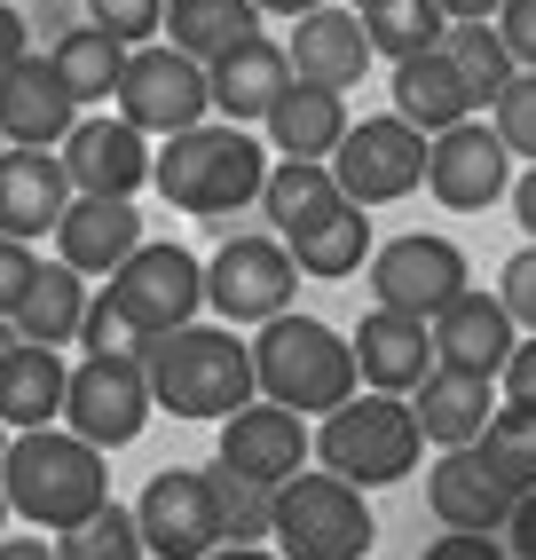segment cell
<instances>
[{"instance_id": "obj_1", "label": "cell", "mask_w": 536, "mask_h": 560, "mask_svg": "<svg viewBox=\"0 0 536 560\" xmlns=\"http://www.w3.org/2000/svg\"><path fill=\"white\" fill-rule=\"evenodd\" d=\"M110 451H95L88 434L71 427H24L9 442V458H0V490H9V513L32 521V529H80L88 513L110 505Z\"/></svg>"}, {"instance_id": "obj_2", "label": "cell", "mask_w": 536, "mask_h": 560, "mask_svg": "<svg viewBox=\"0 0 536 560\" xmlns=\"http://www.w3.org/2000/svg\"><path fill=\"white\" fill-rule=\"evenodd\" d=\"M268 166L277 159H268L237 119H206V127H182V135L159 142L150 190H159L174 213H189V221H229V213L260 206Z\"/></svg>"}, {"instance_id": "obj_3", "label": "cell", "mask_w": 536, "mask_h": 560, "mask_svg": "<svg viewBox=\"0 0 536 560\" xmlns=\"http://www.w3.org/2000/svg\"><path fill=\"white\" fill-rule=\"evenodd\" d=\"M142 371H150V395L174 419H229L260 395L253 380V340H237V324H182V331H159L142 348Z\"/></svg>"}, {"instance_id": "obj_4", "label": "cell", "mask_w": 536, "mask_h": 560, "mask_svg": "<svg viewBox=\"0 0 536 560\" xmlns=\"http://www.w3.org/2000/svg\"><path fill=\"white\" fill-rule=\"evenodd\" d=\"M253 380H260V395L268 402H284V410H339L356 387H363V371H356V340L348 331H331L324 316H300V308H284V316H268L260 331H253Z\"/></svg>"}, {"instance_id": "obj_5", "label": "cell", "mask_w": 536, "mask_h": 560, "mask_svg": "<svg viewBox=\"0 0 536 560\" xmlns=\"http://www.w3.org/2000/svg\"><path fill=\"white\" fill-rule=\"evenodd\" d=\"M418 451H427V427H418L410 395H378V387H356L339 410H324V427H316V466L348 474L356 490L410 481Z\"/></svg>"}, {"instance_id": "obj_6", "label": "cell", "mask_w": 536, "mask_h": 560, "mask_svg": "<svg viewBox=\"0 0 536 560\" xmlns=\"http://www.w3.org/2000/svg\"><path fill=\"white\" fill-rule=\"evenodd\" d=\"M277 552L284 560H363L371 552V505H363V490L348 474H308L300 466L284 490H277Z\"/></svg>"}, {"instance_id": "obj_7", "label": "cell", "mask_w": 536, "mask_h": 560, "mask_svg": "<svg viewBox=\"0 0 536 560\" xmlns=\"http://www.w3.org/2000/svg\"><path fill=\"white\" fill-rule=\"evenodd\" d=\"M110 110L166 142L182 127H206L213 119V71L198 56H182L174 40H142V48H127V71H119Z\"/></svg>"}, {"instance_id": "obj_8", "label": "cell", "mask_w": 536, "mask_h": 560, "mask_svg": "<svg viewBox=\"0 0 536 560\" xmlns=\"http://www.w3.org/2000/svg\"><path fill=\"white\" fill-rule=\"evenodd\" d=\"M292 292H300V260L277 230H253V237H229L213 260H206V308L221 324H268V316H284L292 308Z\"/></svg>"}, {"instance_id": "obj_9", "label": "cell", "mask_w": 536, "mask_h": 560, "mask_svg": "<svg viewBox=\"0 0 536 560\" xmlns=\"http://www.w3.org/2000/svg\"><path fill=\"white\" fill-rule=\"evenodd\" d=\"M331 174L356 206H395L410 190H427V135H418L403 110H378V119H356L331 151Z\"/></svg>"}, {"instance_id": "obj_10", "label": "cell", "mask_w": 536, "mask_h": 560, "mask_svg": "<svg viewBox=\"0 0 536 560\" xmlns=\"http://www.w3.org/2000/svg\"><path fill=\"white\" fill-rule=\"evenodd\" d=\"M150 410H159V395H150L142 355H80V363H71L63 427L88 434L95 451H127V442L150 427Z\"/></svg>"}, {"instance_id": "obj_11", "label": "cell", "mask_w": 536, "mask_h": 560, "mask_svg": "<svg viewBox=\"0 0 536 560\" xmlns=\"http://www.w3.org/2000/svg\"><path fill=\"white\" fill-rule=\"evenodd\" d=\"M363 277H371V301L378 308H403V316H442L457 292H466V253H457L450 237L434 230H410V237H387L371 260H363Z\"/></svg>"}, {"instance_id": "obj_12", "label": "cell", "mask_w": 536, "mask_h": 560, "mask_svg": "<svg viewBox=\"0 0 536 560\" xmlns=\"http://www.w3.org/2000/svg\"><path fill=\"white\" fill-rule=\"evenodd\" d=\"M110 292H119V308L150 331V340H159V331L198 324V308H206V260L182 253V245L142 237L119 269H110Z\"/></svg>"}, {"instance_id": "obj_13", "label": "cell", "mask_w": 536, "mask_h": 560, "mask_svg": "<svg viewBox=\"0 0 536 560\" xmlns=\"http://www.w3.org/2000/svg\"><path fill=\"white\" fill-rule=\"evenodd\" d=\"M135 521H142L150 560H206L221 545L213 466H166V474H150V490L135 498Z\"/></svg>"}, {"instance_id": "obj_14", "label": "cell", "mask_w": 536, "mask_h": 560, "mask_svg": "<svg viewBox=\"0 0 536 560\" xmlns=\"http://www.w3.org/2000/svg\"><path fill=\"white\" fill-rule=\"evenodd\" d=\"M427 190L434 206L450 213H489L497 198L513 190V151H505V135H497L489 119H457L450 135L427 142Z\"/></svg>"}, {"instance_id": "obj_15", "label": "cell", "mask_w": 536, "mask_h": 560, "mask_svg": "<svg viewBox=\"0 0 536 560\" xmlns=\"http://www.w3.org/2000/svg\"><path fill=\"white\" fill-rule=\"evenodd\" d=\"M427 505H434L442 529H489V537H505L521 490H513V474L489 458V442H457V451H442L427 466Z\"/></svg>"}, {"instance_id": "obj_16", "label": "cell", "mask_w": 536, "mask_h": 560, "mask_svg": "<svg viewBox=\"0 0 536 560\" xmlns=\"http://www.w3.org/2000/svg\"><path fill=\"white\" fill-rule=\"evenodd\" d=\"M63 166H71V190H88V198H135V190H150L159 151L119 110H80V127L63 135Z\"/></svg>"}, {"instance_id": "obj_17", "label": "cell", "mask_w": 536, "mask_h": 560, "mask_svg": "<svg viewBox=\"0 0 536 560\" xmlns=\"http://www.w3.org/2000/svg\"><path fill=\"white\" fill-rule=\"evenodd\" d=\"M308 458H316L308 419H300V410H284V402H268V395H253L245 410H229V419H221V466L268 481V490H284V481L308 466Z\"/></svg>"}, {"instance_id": "obj_18", "label": "cell", "mask_w": 536, "mask_h": 560, "mask_svg": "<svg viewBox=\"0 0 536 560\" xmlns=\"http://www.w3.org/2000/svg\"><path fill=\"white\" fill-rule=\"evenodd\" d=\"M80 127V95L63 88L56 56H16L0 71V135L32 142V151H63V135Z\"/></svg>"}, {"instance_id": "obj_19", "label": "cell", "mask_w": 536, "mask_h": 560, "mask_svg": "<svg viewBox=\"0 0 536 560\" xmlns=\"http://www.w3.org/2000/svg\"><path fill=\"white\" fill-rule=\"evenodd\" d=\"M80 198L71 190V166L63 151H32V142H9L0 151V237H56L63 206Z\"/></svg>"}, {"instance_id": "obj_20", "label": "cell", "mask_w": 536, "mask_h": 560, "mask_svg": "<svg viewBox=\"0 0 536 560\" xmlns=\"http://www.w3.org/2000/svg\"><path fill=\"white\" fill-rule=\"evenodd\" d=\"M284 56H292V80H308V88H339L348 95L363 71H371V32H363V9H308V16H292L284 32Z\"/></svg>"}, {"instance_id": "obj_21", "label": "cell", "mask_w": 536, "mask_h": 560, "mask_svg": "<svg viewBox=\"0 0 536 560\" xmlns=\"http://www.w3.org/2000/svg\"><path fill=\"white\" fill-rule=\"evenodd\" d=\"M513 348H521V324H513V308L497 301V292H474V284H466V292L434 316V363H450V371L505 380Z\"/></svg>"}, {"instance_id": "obj_22", "label": "cell", "mask_w": 536, "mask_h": 560, "mask_svg": "<svg viewBox=\"0 0 536 560\" xmlns=\"http://www.w3.org/2000/svg\"><path fill=\"white\" fill-rule=\"evenodd\" d=\"M356 340V371H363V387L378 395H418V380L434 371V324L427 316H403V308H378L348 331Z\"/></svg>"}, {"instance_id": "obj_23", "label": "cell", "mask_w": 536, "mask_h": 560, "mask_svg": "<svg viewBox=\"0 0 536 560\" xmlns=\"http://www.w3.org/2000/svg\"><path fill=\"white\" fill-rule=\"evenodd\" d=\"M142 245V213L135 198H71L63 221H56V260H71L80 277H110L119 260Z\"/></svg>"}, {"instance_id": "obj_24", "label": "cell", "mask_w": 536, "mask_h": 560, "mask_svg": "<svg viewBox=\"0 0 536 560\" xmlns=\"http://www.w3.org/2000/svg\"><path fill=\"white\" fill-rule=\"evenodd\" d=\"M213 71V119H237V127H260L268 110H277V95L292 88V56L284 40H268V32H253L245 48H229Z\"/></svg>"}, {"instance_id": "obj_25", "label": "cell", "mask_w": 536, "mask_h": 560, "mask_svg": "<svg viewBox=\"0 0 536 560\" xmlns=\"http://www.w3.org/2000/svg\"><path fill=\"white\" fill-rule=\"evenodd\" d=\"M410 410H418V427H427L434 451H457V442H481V434H489V419H497V380L434 363L427 380H418Z\"/></svg>"}, {"instance_id": "obj_26", "label": "cell", "mask_w": 536, "mask_h": 560, "mask_svg": "<svg viewBox=\"0 0 536 560\" xmlns=\"http://www.w3.org/2000/svg\"><path fill=\"white\" fill-rule=\"evenodd\" d=\"M63 395H71L63 348L16 340L9 363H0V419H9L16 434H24V427H63Z\"/></svg>"}, {"instance_id": "obj_27", "label": "cell", "mask_w": 536, "mask_h": 560, "mask_svg": "<svg viewBox=\"0 0 536 560\" xmlns=\"http://www.w3.org/2000/svg\"><path fill=\"white\" fill-rule=\"evenodd\" d=\"M260 127H268V151H277V159H331V151H339V135H348L356 119H348V95H339V88L292 80Z\"/></svg>"}, {"instance_id": "obj_28", "label": "cell", "mask_w": 536, "mask_h": 560, "mask_svg": "<svg viewBox=\"0 0 536 560\" xmlns=\"http://www.w3.org/2000/svg\"><path fill=\"white\" fill-rule=\"evenodd\" d=\"M395 110L434 142V135H450L457 119H474L481 103H474L466 80H457V63H450L442 48H427V56H403V63H395Z\"/></svg>"}, {"instance_id": "obj_29", "label": "cell", "mask_w": 536, "mask_h": 560, "mask_svg": "<svg viewBox=\"0 0 536 560\" xmlns=\"http://www.w3.org/2000/svg\"><path fill=\"white\" fill-rule=\"evenodd\" d=\"M339 198V174H331V159H277L268 166V182H260V221L277 237H300L308 221H324Z\"/></svg>"}, {"instance_id": "obj_30", "label": "cell", "mask_w": 536, "mask_h": 560, "mask_svg": "<svg viewBox=\"0 0 536 560\" xmlns=\"http://www.w3.org/2000/svg\"><path fill=\"white\" fill-rule=\"evenodd\" d=\"M284 245H292V260H300V277L339 284V277H356L363 260L378 253V245H371V206L339 198L324 221H308V230H300V237H284Z\"/></svg>"}, {"instance_id": "obj_31", "label": "cell", "mask_w": 536, "mask_h": 560, "mask_svg": "<svg viewBox=\"0 0 536 560\" xmlns=\"http://www.w3.org/2000/svg\"><path fill=\"white\" fill-rule=\"evenodd\" d=\"M88 277L71 269V260H40V277H32L24 308H16V331L40 348H80V324H88Z\"/></svg>"}, {"instance_id": "obj_32", "label": "cell", "mask_w": 536, "mask_h": 560, "mask_svg": "<svg viewBox=\"0 0 536 560\" xmlns=\"http://www.w3.org/2000/svg\"><path fill=\"white\" fill-rule=\"evenodd\" d=\"M260 32V9L253 0H166V40L198 63H221L229 48H245Z\"/></svg>"}, {"instance_id": "obj_33", "label": "cell", "mask_w": 536, "mask_h": 560, "mask_svg": "<svg viewBox=\"0 0 536 560\" xmlns=\"http://www.w3.org/2000/svg\"><path fill=\"white\" fill-rule=\"evenodd\" d=\"M48 56H56V71H63V88L80 95V110L119 95V71H127V40H119V32L80 24V32H63V40H56Z\"/></svg>"}, {"instance_id": "obj_34", "label": "cell", "mask_w": 536, "mask_h": 560, "mask_svg": "<svg viewBox=\"0 0 536 560\" xmlns=\"http://www.w3.org/2000/svg\"><path fill=\"white\" fill-rule=\"evenodd\" d=\"M442 56L457 63V80L474 88V103H481V110L505 95V80L521 71V63H513V48H505V32H497V16H489V24H450V32H442Z\"/></svg>"}, {"instance_id": "obj_35", "label": "cell", "mask_w": 536, "mask_h": 560, "mask_svg": "<svg viewBox=\"0 0 536 560\" xmlns=\"http://www.w3.org/2000/svg\"><path fill=\"white\" fill-rule=\"evenodd\" d=\"M363 32H371V48L387 56V63H403V56L442 48L450 16H442V0H371V9H363Z\"/></svg>"}, {"instance_id": "obj_36", "label": "cell", "mask_w": 536, "mask_h": 560, "mask_svg": "<svg viewBox=\"0 0 536 560\" xmlns=\"http://www.w3.org/2000/svg\"><path fill=\"white\" fill-rule=\"evenodd\" d=\"M213 498H221V545H268V529H277V490L268 481L213 458Z\"/></svg>"}, {"instance_id": "obj_37", "label": "cell", "mask_w": 536, "mask_h": 560, "mask_svg": "<svg viewBox=\"0 0 536 560\" xmlns=\"http://www.w3.org/2000/svg\"><path fill=\"white\" fill-rule=\"evenodd\" d=\"M56 552H63V560H150L142 521H135V505H119V498H110L103 513H88L80 529H63Z\"/></svg>"}, {"instance_id": "obj_38", "label": "cell", "mask_w": 536, "mask_h": 560, "mask_svg": "<svg viewBox=\"0 0 536 560\" xmlns=\"http://www.w3.org/2000/svg\"><path fill=\"white\" fill-rule=\"evenodd\" d=\"M481 442H489V458L513 474V490H536V410L528 402H497Z\"/></svg>"}, {"instance_id": "obj_39", "label": "cell", "mask_w": 536, "mask_h": 560, "mask_svg": "<svg viewBox=\"0 0 536 560\" xmlns=\"http://www.w3.org/2000/svg\"><path fill=\"white\" fill-rule=\"evenodd\" d=\"M80 348H88V355H142V348H150V331H142V324H135V316L119 308V292L103 284L95 301H88V324H80Z\"/></svg>"}, {"instance_id": "obj_40", "label": "cell", "mask_w": 536, "mask_h": 560, "mask_svg": "<svg viewBox=\"0 0 536 560\" xmlns=\"http://www.w3.org/2000/svg\"><path fill=\"white\" fill-rule=\"evenodd\" d=\"M489 127L505 135V151H513V159L536 166V71H513V80H505V95L489 103Z\"/></svg>"}, {"instance_id": "obj_41", "label": "cell", "mask_w": 536, "mask_h": 560, "mask_svg": "<svg viewBox=\"0 0 536 560\" xmlns=\"http://www.w3.org/2000/svg\"><path fill=\"white\" fill-rule=\"evenodd\" d=\"M88 24H103V32H119L127 48H142V40H166V0H88Z\"/></svg>"}, {"instance_id": "obj_42", "label": "cell", "mask_w": 536, "mask_h": 560, "mask_svg": "<svg viewBox=\"0 0 536 560\" xmlns=\"http://www.w3.org/2000/svg\"><path fill=\"white\" fill-rule=\"evenodd\" d=\"M32 277H40V253H32V237H0V316H9V324H16V308H24Z\"/></svg>"}, {"instance_id": "obj_43", "label": "cell", "mask_w": 536, "mask_h": 560, "mask_svg": "<svg viewBox=\"0 0 536 560\" xmlns=\"http://www.w3.org/2000/svg\"><path fill=\"white\" fill-rule=\"evenodd\" d=\"M497 301L513 308V324H521V331H536V237L505 260V277H497Z\"/></svg>"}, {"instance_id": "obj_44", "label": "cell", "mask_w": 536, "mask_h": 560, "mask_svg": "<svg viewBox=\"0 0 536 560\" xmlns=\"http://www.w3.org/2000/svg\"><path fill=\"white\" fill-rule=\"evenodd\" d=\"M418 560H513V545H497L489 529H450V537H434Z\"/></svg>"}, {"instance_id": "obj_45", "label": "cell", "mask_w": 536, "mask_h": 560, "mask_svg": "<svg viewBox=\"0 0 536 560\" xmlns=\"http://www.w3.org/2000/svg\"><path fill=\"white\" fill-rule=\"evenodd\" d=\"M497 32H505L513 63L536 71V0H505V9H497Z\"/></svg>"}, {"instance_id": "obj_46", "label": "cell", "mask_w": 536, "mask_h": 560, "mask_svg": "<svg viewBox=\"0 0 536 560\" xmlns=\"http://www.w3.org/2000/svg\"><path fill=\"white\" fill-rule=\"evenodd\" d=\"M505 402H528L536 410V331H521V348L505 363Z\"/></svg>"}, {"instance_id": "obj_47", "label": "cell", "mask_w": 536, "mask_h": 560, "mask_svg": "<svg viewBox=\"0 0 536 560\" xmlns=\"http://www.w3.org/2000/svg\"><path fill=\"white\" fill-rule=\"evenodd\" d=\"M505 537H513V560H536V490H521L513 521H505Z\"/></svg>"}, {"instance_id": "obj_48", "label": "cell", "mask_w": 536, "mask_h": 560, "mask_svg": "<svg viewBox=\"0 0 536 560\" xmlns=\"http://www.w3.org/2000/svg\"><path fill=\"white\" fill-rule=\"evenodd\" d=\"M16 56H32V24L9 9V0H0V71H9Z\"/></svg>"}, {"instance_id": "obj_49", "label": "cell", "mask_w": 536, "mask_h": 560, "mask_svg": "<svg viewBox=\"0 0 536 560\" xmlns=\"http://www.w3.org/2000/svg\"><path fill=\"white\" fill-rule=\"evenodd\" d=\"M497 9H505V0H442V16H450V24H489Z\"/></svg>"}, {"instance_id": "obj_50", "label": "cell", "mask_w": 536, "mask_h": 560, "mask_svg": "<svg viewBox=\"0 0 536 560\" xmlns=\"http://www.w3.org/2000/svg\"><path fill=\"white\" fill-rule=\"evenodd\" d=\"M513 221H521V230L536 237V166H528V174L513 182Z\"/></svg>"}, {"instance_id": "obj_51", "label": "cell", "mask_w": 536, "mask_h": 560, "mask_svg": "<svg viewBox=\"0 0 536 560\" xmlns=\"http://www.w3.org/2000/svg\"><path fill=\"white\" fill-rule=\"evenodd\" d=\"M0 560H63V552L40 545V537H0Z\"/></svg>"}, {"instance_id": "obj_52", "label": "cell", "mask_w": 536, "mask_h": 560, "mask_svg": "<svg viewBox=\"0 0 536 560\" xmlns=\"http://www.w3.org/2000/svg\"><path fill=\"white\" fill-rule=\"evenodd\" d=\"M206 560H284V552L277 545H213Z\"/></svg>"}, {"instance_id": "obj_53", "label": "cell", "mask_w": 536, "mask_h": 560, "mask_svg": "<svg viewBox=\"0 0 536 560\" xmlns=\"http://www.w3.org/2000/svg\"><path fill=\"white\" fill-rule=\"evenodd\" d=\"M260 16H308V9H324V0H253Z\"/></svg>"}, {"instance_id": "obj_54", "label": "cell", "mask_w": 536, "mask_h": 560, "mask_svg": "<svg viewBox=\"0 0 536 560\" xmlns=\"http://www.w3.org/2000/svg\"><path fill=\"white\" fill-rule=\"evenodd\" d=\"M16 340H24V331H16L9 316H0V363H9V348H16Z\"/></svg>"}, {"instance_id": "obj_55", "label": "cell", "mask_w": 536, "mask_h": 560, "mask_svg": "<svg viewBox=\"0 0 536 560\" xmlns=\"http://www.w3.org/2000/svg\"><path fill=\"white\" fill-rule=\"evenodd\" d=\"M9 442H16V427H9V419H0V458H9Z\"/></svg>"}, {"instance_id": "obj_56", "label": "cell", "mask_w": 536, "mask_h": 560, "mask_svg": "<svg viewBox=\"0 0 536 560\" xmlns=\"http://www.w3.org/2000/svg\"><path fill=\"white\" fill-rule=\"evenodd\" d=\"M0 529H9V490H0Z\"/></svg>"}, {"instance_id": "obj_57", "label": "cell", "mask_w": 536, "mask_h": 560, "mask_svg": "<svg viewBox=\"0 0 536 560\" xmlns=\"http://www.w3.org/2000/svg\"><path fill=\"white\" fill-rule=\"evenodd\" d=\"M348 9H371V0H348Z\"/></svg>"}, {"instance_id": "obj_58", "label": "cell", "mask_w": 536, "mask_h": 560, "mask_svg": "<svg viewBox=\"0 0 536 560\" xmlns=\"http://www.w3.org/2000/svg\"><path fill=\"white\" fill-rule=\"evenodd\" d=\"M0 151H9V135H0Z\"/></svg>"}]
</instances>
